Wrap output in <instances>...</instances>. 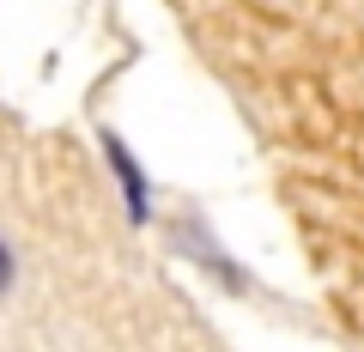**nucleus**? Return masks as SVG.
I'll return each mask as SVG.
<instances>
[{
    "label": "nucleus",
    "instance_id": "1",
    "mask_svg": "<svg viewBox=\"0 0 364 352\" xmlns=\"http://www.w3.org/2000/svg\"><path fill=\"white\" fill-rule=\"evenodd\" d=\"M104 152H109V164H116L122 188H128V213H134V225H146V213H152V201H146V176H140V164L128 158V146H122L116 134H104Z\"/></svg>",
    "mask_w": 364,
    "mask_h": 352
},
{
    "label": "nucleus",
    "instance_id": "2",
    "mask_svg": "<svg viewBox=\"0 0 364 352\" xmlns=\"http://www.w3.org/2000/svg\"><path fill=\"white\" fill-rule=\"evenodd\" d=\"M13 279H18V255H13V243L0 237V298L13 292Z\"/></svg>",
    "mask_w": 364,
    "mask_h": 352
}]
</instances>
